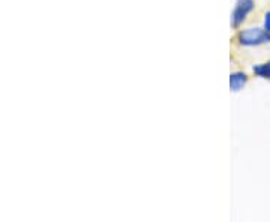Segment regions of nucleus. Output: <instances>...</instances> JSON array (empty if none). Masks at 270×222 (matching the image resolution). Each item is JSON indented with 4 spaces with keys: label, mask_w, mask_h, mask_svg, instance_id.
Segmentation results:
<instances>
[{
    "label": "nucleus",
    "mask_w": 270,
    "mask_h": 222,
    "mask_svg": "<svg viewBox=\"0 0 270 222\" xmlns=\"http://www.w3.org/2000/svg\"><path fill=\"white\" fill-rule=\"evenodd\" d=\"M237 41L242 47H260L270 44V32L264 27H249L239 33Z\"/></svg>",
    "instance_id": "f257e3e1"
},
{
    "label": "nucleus",
    "mask_w": 270,
    "mask_h": 222,
    "mask_svg": "<svg viewBox=\"0 0 270 222\" xmlns=\"http://www.w3.org/2000/svg\"><path fill=\"white\" fill-rule=\"evenodd\" d=\"M255 8V2L254 0H236L234 9L231 12V27L233 29H239L246 17L254 11Z\"/></svg>",
    "instance_id": "f03ea898"
},
{
    "label": "nucleus",
    "mask_w": 270,
    "mask_h": 222,
    "mask_svg": "<svg viewBox=\"0 0 270 222\" xmlns=\"http://www.w3.org/2000/svg\"><path fill=\"white\" fill-rule=\"evenodd\" d=\"M248 84V75L245 72H233L230 74V89L231 92H240Z\"/></svg>",
    "instance_id": "7ed1b4c3"
},
{
    "label": "nucleus",
    "mask_w": 270,
    "mask_h": 222,
    "mask_svg": "<svg viewBox=\"0 0 270 222\" xmlns=\"http://www.w3.org/2000/svg\"><path fill=\"white\" fill-rule=\"evenodd\" d=\"M252 72H254L257 77H260V78L270 80V60L264 62V63L254 65V66H252Z\"/></svg>",
    "instance_id": "20e7f679"
},
{
    "label": "nucleus",
    "mask_w": 270,
    "mask_h": 222,
    "mask_svg": "<svg viewBox=\"0 0 270 222\" xmlns=\"http://www.w3.org/2000/svg\"><path fill=\"white\" fill-rule=\"evenodd\" d=\"M263 27L270 32V11H267L266 14H264V23H263Z\"/></svg>",
    "instance_id": "39448f33"
}]
</instances>
